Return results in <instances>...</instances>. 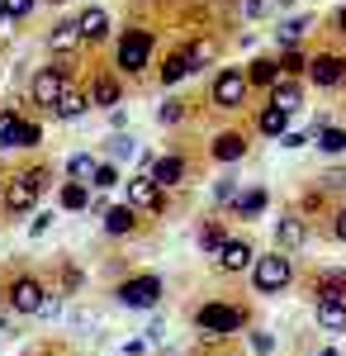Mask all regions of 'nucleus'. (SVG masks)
I'll return each mask as SVG.
<instances>
[{"label": "nucleus", "instance_id": "nucleus-1", "mask_svg": "<svg viewBox=\"0 0 346 356\" xmlns=\"http://www.w3.org/2000/svg\"><path fill=\"white\" fill-rule=\"evenodd\" d=\"M152 48H157V29L129 24L119 33V43H114V67H119V76H142V72L152 67Z\"/></svg>", "mask_w": 346, "mask_h": 356}, {"label": "nucleus", "instance_id": "nucleus-2", "mask_svg": "<svg viewBox=\"0 0 346 356\" xmlns=\"http://www.w3.org/2000/svg\"><path fill=\"white\" fill-rule=\"evenodd\" d=\"M43 191H48V166H24L19 176H5L0 204H5V214H28Z\"/></svg>", "mask_w": 346, "mask_h": 356}, {"label": "nucleus", "instance_id": "nucleus-3", "mask_svg": "<svg viewBox=\"0 0 346 356\" xmlns=\"http://www.w3.org/2000/svg\"><path fill=\"white\" fill-rule=\"evenodd\" d=\"M247 323V309L242 304H223V300H209L195 309V328L204 332V342H218V337H228V332H238Z\"/></svg>", "mask_w": 346, "mask_h": 356}, {"label": "nucleus", "instance_id": "nucleus-4", "mask_svg": "<svg viewBox=\"0 0 346 356\" xmlns=\"http://www.w3.org/2000/svg\"><path fill=\"white\" fill-rule=\"evenodd\" d=\"M67 86H72V62L53 57L48 67H38V72L28 76V100H33V105H43V110H53Z\"/></svg>", "mask_w": 346, "mask_h": 356}, {"label": "nucleus", "instance_id": "nucleus-5", "mask_svg": "<svg viewBox=\"0 0 346 356\" xmlns=\"http://www.w3.org/2000/svg\"><path fill=\"white\" fill-rule=\"evenodd\" d=\"M247 95H252V86H247V72L242 67H218L209 81V105L223 114H233L247 105Z\"/></svg>", "mask_w": 346, "mask_h": 356}, {"label": "nucleus", "instance_id": "nucleus-6", "mask_svg": "<svg viewBox=\"0 0 346 356\" xmlns=\"http://www.w3.org/2000/svg\"><path fill=\"white\" fill-rule=\"evenodd\" d=\"M5 300H10L15 314H24V318H38V314H53V309H57V300L43 290V280H38V275H19V280L10 285V295H5Z\"/></svg>", "mask_w": 346, "mask_h": 356}, {"label": "nucleus", "instance_id": "nucleus-7", "mask_svg": "<svg viewBox=\"0 0 346 356\" xmlns=\"http://www.w3.org/2000/svg\"><path fill=\"white\" fill-rule=\"evenodd\" d=\"M294 280V266L285 252H266V257H256L252 261V285L261 290V295H280V290H290Z\"/></svg>", "mask_w": 346, "mask_h": 356}, {"label": "nucleus", "instance_id": "nucleus-8", "mask_svg": "<svg viewBox=\"0 0 346 356\" xmlns=\"http://www.w3.org/2000/svg\"><path fill=\"white\" fill-rule=\"evenodd\" d=\"M308 81L318 86V90H337V86H346V53H337V48L313 53L308 57Z\"/></svg>", "mask_w": 346, "mask_h": 356}, {"label": "nucleus", "instance_id": "nucleus-9", "mask_svg": "<svg viewBox=\"0 0 346 356\" xmlns=\"http://www.w3.org/2000/svg\"><path fill=\"white\" fill-rule=\"evenodd\" d=\"M114 300L124 304V309H157L161 300V280L152 271L147 275H133V280H124L119 290H114Z\"/></svg>", "mask_w": 346, "mask_h": 356}, {"label": "nucleus", "instance_id": "nucleus-10", "mask_svg": "<svg viewBox=\"0 0 346 356\" xmlns=\"http://www.w3.org/2000/svg\"><path fill=\"white\" fill-rule=\"evenodd\" d=\"M142 176H152L161 191H171V186H181L190 176V162L181 157V152H161V157H152V162L142 166Z\"/></svg>", "mask_w": 346, "mask_h": 356}, {"label": "nucleus", "instance_id": "nucleus-11", "mask_svg": "<svg viewBox=\"0 0 346 356\" xmlns=\"http://www.w3.org/2000/svg\"><path fill=\"white\" fill-rule=\"evenodd\" d=\"M43 43H48V53L53 57H62V62H72V57L85 48L81 43V29H76V19H57L48 33H43Z\"/></svg>", "mask_w": 346, "mask_h": 356}, {"label": "nucleus", "instance_id": "nucleus-12", "mask_svg": "<svg viewBox=\"0 0 346 356\" xmlns=\"http://www.w3.org/2000/svg\"><path fill=\"white\" fill-rule=\"evenodd\" d=\"M85 95H90V105H100V110H114V105H124V76H119L114 67H100Z\"/></svg>", "mask_w": 346, "mask_h": 356}, {"label": "nucleus", "instance_id": "nucleus-13", "mask_svg": "<svg viewBox=\"0 0 346 356\" xmlns=\"http://www.w3.org/2000/svg\"><path fill=\"white\" fill-rule=\"evenodd\" d=\"M76 29H81V43H109V33H114V19H109L105 5H85L76 15Z\"/></svg>", "mask_w": 346, "mask_h": 356}, {"label": "nucleus", "instance_id": "nucleus-14", "mask_svg": "<svg viewBox=\"0 0 346 356\" xmlns=\"http://www.w3.org/2000/svg\"><path fill=\"white\" fill-rule=\"evenodd\" d=\"M209 157L213 162H223V166H233L247 157V134L242 129H223V134H213L209 138Z\"/></svg>", "mask_w": 346, "mask_h": 356}, {"label": "nucleus", "instance_id": "nucleus-15", "mask_svg": "<svg viewBox=\"0 0 346 356\" xmlns=\"http://www.w3.org/2000/svg\"><path fill=\"white\" fill-rule=\"evenodd\" d=\"M218 271H228V275H238V271H252V261H256V252H252V243L247 238H228V243L218 247Z\"/></svg>", "mask_w": 346, "mask_h": 356}, {"label": "nucleus", "instance_id": "nucleus-16", "mask_svg": "<svg viewBox=\"0 0 346 356\" xmlns=\"http://www.w3.org/2000/svg\"><path fill=\"white\" fill-rule=\"evenodd\" d=\"M124 186H129V204H133V209H152V214H157L161 204H166V191H161L152 176H133V181H124Z\"/></svg>", "mask_w": 346, "mask_h": 356}, {"label": "nucleus", "instance_id": "nucleus-17", "mask_svg": "<svg viewBox=\"0 0 346 356\" xmlns=\"http://www.w3.org/2000/svg\"><path fill=\"white\" fill-rule=\"evenodd\" d=\"M186 57H190V76H195V72H204L213 57H218V38H213L209 29H199V33L186 43Z\"/></svg>", "mask_w": 346, "mask_h": 356}, {"label": "nucleus", "instance_id": "nucleus-18", "mask_svg": "<svg viewBox=\"0 0 346 356\" xmlns=\"http://www.w3.org/2000/svg\"><path fill=\"white\" fill-rule=\"evenodd\" d=\"M275 252H294V247L308 243V223L299 219V214H280V223H275Z\"/></svg>", "mask_w": 346, "mask_h": 356}, {"label": "nucleus", "instance_id": "nucleus-19", "mask_svg": "<svg viewBox=\"0 0 346 356\" xmlns=\"http://www.w3.org/2000/svg\"><path fill=\"white\" fill-rule=\"evenodd\" d=\"M242 72H247V86H252V90H270V86L280 81V62H275V57H266V53L252 57Z\"/></svg>", "mask_w": 346, "mask_h": 356}, {"label": "nucleus", "instance_id": "nucleus-20", "mask_svg": "<svg viewBox=\"0 0 346 356\" xmlns=\"http://www.w3.org/2000/svg\"><path fill=\"white\" fill-rule=\"evenodd\" d=\"M266 100H270V105H280L285 114H294L299 105H304V81H290V76H280V81L266 90Z\"/></svg>", "mask_w": 346, "mask_h": 356}, {"label": "nucleus", "instance_id": "nucleus-21", "mask_svg": "<svg viewBox=\"0 0 346 356\" xmlns=\"http://www.w3.org/2000/svg\"><path fill=\"white\" fill-rule=\"evenodd\" d=\"M256 134H266V138H285L290 134V114L280 110V105H261V110H256Z\"/></svg>", "mask_w": 346, "mask_h": 356}, {"label": "nucleus", "instance_id": "nucleus-22", "mask_svg": "<svg viewBox=\"0 0 346 356\" xmlns=\"http://www.w3.org/2000/svg\"><path fill=\"white\" fill-rule=\"evenodd\" d=\"M100 219H105V233L124 238V233H133V228H138V209H133V204H109Z\"/></svg>", "mask_w": 346, "mask_h": 356}, {"label": "nucleus", "instance_id": "nucleus-23", "mask_svg": "<svg viewBox=\"0 0 346 356\" xmlns=\"http://www.w3.org/2000/svg\"><path fill=\"white\" fill-rule=\"evenodd\" d=\"M85 110H90V95H85L81 86H67V90H62V100L53 105V114H57V119H81Z\"/></svg>", "mask_w": 346, "mask_h": 356}, {"label": "nucleus", "instance_id": "nucleus-24", "mask_svg": "<svg viewBox=\"0 0 346 356\" xmlns=\"http://www.w3.org/2000/svg\"><path fill=\"white\" fill-rule=\"evenodd\" d=\"M308 29H313V15H294V19H285L275 29V38H280V48H299L308 38Z\"/></svg>", "mask_w": 346, "mask_h": 356}, {"label": "nucleus", "instance_id": "nucleus-25", "mask_svg": "<svg viewBox=\"0 0 346 356\" xmlns=\"http://www.w3.org/2000/svg\"><path fill=\"white\" fill-rule=\"evenodd\" d=\"M161 86H181L190 76V57H186V48H176V53H166L161 57Z\"/></svg>", "mask_w": 346, "mask_h": 356}, {"label": "nucleus", "instance_id": "nucleus-26", "mask_svg": "<svg viewBox=\"0 0 346 356\" xmlns=\"http://www.w3.org/2000/svg\"><path fill=\"white\" fill-rule=\"evenodd\" d=\"M266 204H270V191H266V186H247V191L238 195V204H233V209H238V219H256Z\"/></svg>", "mask_w": 346, "mask_h": 356}, {"label": "nucleus", "instance_id": "nucleus-27", "mask_svg": "<svg viewBox=\"0 0 346 356\" xmlns=\"http://www.w3.org/2000/svg\"><path fill=\"white\" fill-rule=\"evenodd\" d=\"M318 328L346 332V300H318Z\"/></svg>", "mask_w": 346, "mask_h": 356}, {"label": "nucleus", "instance_id": "nucleus-28", "mask_svg": "<svg viewBox=\"0 0 346 356\" xmlns=\"http://www.w3.org/2000/svg\"><path fill=\"white\" fill-rule=\"evenodd\" d=\"M313 143H318V152H327V157H342L346 152V129L342 124H322V129H313Z\"/></svg>", "mask_w": 346, "mask_h": 356}, {"label": "nucleus", "instance_id": "nucleus-29", "mask_svg": "<svg viewBox=\"0 0 346 356\" xmlns=\"http://www.w3.org/2000/svg\"><path fill=\"white\" fill-rule=\"evenodd\" d=\"M280 76H290V81H304L308 76V53L304 48H280Z\"/></svg>", "mask_w": 346, "mask_h": 356}, {"label": "nucleus", "instance_id": "nucleus-30", "mask_svg": "<svg viewBox=\"0 0 346 356\" xmlns=\"http://www.w3.org/2000/svg\"><path fill=\"white\" fill-rule=\"evenodd\" d=\"M95 157H90V152H72V157H67V176H72V181H81V186H90V176H95Z\"/></svg>", "mask_w": 346, "mask_h": 356}, {"label": "nucleus", "instance_id": "nucleus-31", "mask_svg": "<svg viewBox=\"0 0 346 356\" xmlns=\"http://www.w3.org/2000/svg\"><path fill=\"white\" fill-rule=\"evenodd\" d=\"M19 124H24L19 105H5V110H0V147H15V134H19Z\"/></svg>", "mask_w": 346, "mask_h": 356}, {"label": "nucleus", "instance_id": "nucleus-32", "mask_svg": "<svg viewBox=\"0 0 346 356\" xmlns=\"http://www.w3.org/2000/svg\"><path fill=\"white\" fill-rule=\"evenodd\" d=\"M223 243H228V228H223L218 219H209L204 228H199V247H204L209 257H218V247H223Z\"/></svg>", "mask_w": 346, "mask_h": 356}, {"label": "nucleus", "instance_id": "nucleus-33", "mask_svg": "<svg viewBox=\"0 0 346 356\" xmlns=\"http://www.w3.org/2000/svg\"><path fill=\"white\" fill-rule=\"evenodd\" d=\"M346 295V271H322L318 275V300H342Z\"/></svg>", "mask_w": 346, "mask_h": 356}, {"label": "nucleus", "instance_id": "nucleus-34", "mask_svg": "<svg viewBox=\"0 0 346 356\" xmlns=\"http://www.w3.org/2000/svg\"><path fill=\"white\" fill-rule=\"evenodd\" d=\"M186 119H190V105H186V100H176V95H171V100L161 105V124H166V129H176V124H186Z\"/></svg>", "mask_w": 346, "mask_h": 356}, {"label": "nucleus", "instance_id": "nucleus-35", "mask_svg": "<svg viewBox=\"0 0 346 356\" xmlns=\"http://www.w3.org/2000/svg\"><path fill=\"white\" fill-rule=\"evenodd\" d=\"M119 181H124V176H119V166H114V162H100V166H95V176H90L95 191H114Z\"/></svg>", "mask_w": 346, "mask_h": 356}, {"label": "nucleus", "instance_id": "nucleus-36", "mask_svg": "<svg viewBox=\"0 0 346 356\" xmlns=\"http://www.w3.org/2000/svg\"><path fill=\"white\" fill-rule=\"evenodd\" d=\"M85 204H90V191H85L81 181L62 186V209H85Z\"/></svg>", "mask_w": 346, "mask_h": 356}, {"label": "nucleus", "instance_id": "nucleus-37", "mask_svg": "<svg viewBox=\"0 0 346 356\" xmlns=\"http://www.w3.org/2000/svg\"><path fill=\"white\" fill-rule=\"evenodd\" d=\"M105 147H109V157H114V166L124 162V157H133V152H138V147H133V138H129V134H109V143H105Z\"/></svg>", "mask_w": 346, "mask_h": 356}, {"label": "nucleus", "instance_id": "nucleus-38", "mask_svg": "<svg viewBox=\"0 0 346 356\" xmlns=\"http://www.w3.org/2000/svg\"><path fill=\"white\" fill-rule=\"evenodd\" d=\"M0 10H5V19L15 24V19H28V15L38 10V0H0Z\"/></svg>", "mask_w": 346, "mask_h": 356}, {"label": "nucleus", "instance_id": "nucleus-39", "mask_svg": "<svg viewBox=\"0 0 346 356\" xmlns=\"http://www.w3.org/2000/svg\"><path fill=\"white\" fill-rule=\"evenodd\" d=\"M38 143H43V129H38L33 119H24L19 134H15V147H38Z\"/></svg>", "mask_w": 346, "mask_h": 356}, {"label": "nucleus", "instance_id": "nucleus-40", "mask_svg": "<svg viewBox=\"0 0 346 356\" xmlns=\"http://www.w3.org/2000/svg\"><path fill=\"white\" fill-rule=\"evenodd\" d=\"M238 195H242V186H238V181H233V176L213 186V200H218V204H238Z\"/></svg>", "mask_w": 346, "mask_h": 356}, {"label": "nucleus", "instance_id": "nucleus-41", "mask_svg": "<svg viewBox=\"0 0 346 356\" xmlns=\"http://www.w3.org/2000/svg\"><path fill=\"white\" fill-rule=\"evenodd\" d=\"M252 352L270 356V352H275V337H270V332H252Z\"/></svg>", "mask_w": 346, "mask_h": 356}, {"label": "nucleus", "instance_id": "nucleus-42", "mask_svg": "<svg viewBox=\"0 0 346 356\" xmlns=\"http://www.w3.org/2000/svg\"><path fill=\"white\" fill-rule=\"evenodd\" d=\"M280 143H285V147H304V143H313V129H304V134H299V129H290Z\"/></svg>", "mask_w": 346, "mask_h": 356}, {"label": "nucleus", "instance_id": "nucleus-43", "mask_svg": "<svg viewBox=\"0 0 346 356\" xmlns=\"http://www.w3.org/2000/svg\"><path fill=\"white\" fill-rule=\"evenodd\" d=\"M266 0H247V5H242V15H247V19H266Z\"/></svg>", "mask_w": 346, "mask_h": 356}, {"label": "nucleus", "instance_id": "nucleus-44", "mask_svg": "<svg viewBox=\"0 0 346 356\" xmlns=\"http://www.w3.org/2000/svg\"><path fill=\"white\" fill-rule=\"evenodd\" d=\"M332 238H337V243H346V209H337V214H332Z\"/></svg>", "mask_w": 346, "mask_h": 356}, {"label": "nucleus", "instance_id": "nucleus-45", "mask_svg": "<svg viewBox=\"0 0 346 356\" xmlns=\"http://www.w3.org/2000/svg\"><path fill=\"white\" fill-rule=\"evenodd\" d=\"M48 228H53V214H38V219L28 223V233H33V238H43V233H48Z\"/></svg>", "mask_w": 346, "mask_h": 356}, {"label": "nucleus", "instance_id": "nucleus-46", "mask_svg": "<svg viewBox=\"0 0 346 356\" xmlns=\"http://www.w3.org/2000/svg\"><path fill=\"white\" fill-rule=\"evenodd\" d=\"M332 29H337V33L346 38V5H337V15H332Z\"/></svg>", "mask_w": 346, "mask_h": 356}, {"label": "nucleus", "instance_id": "nucleus-47", "mask_svg": "<svg viewBox=\"0 0 346 356\" xmlns=\"http://www.w3.org/2000/svg\"><path fill=\"white\" fill-rule=\"evenodd\" d=\"M5 29H10V19H5V10H0V33H5Z\"/></svg>", "mask_w": 346, "mask_h": 356}, {"label": "nucleus", "instance_id": "nucleus-48", "mask_svg": "<svg viewBox=\"0 0 346 356\" xmlns=\"http://www.w3.org/2000/svg\"><path fill=\"white\" fill-rule=\"evenodd\" d=\"M0 191H5V171H0Z\"/></svg>", "mask_w": 346, "mask_h": 356}, {"label": "nucleus", "instance_id": "nucleus-49", "mask_svg": "<svg viewBox=\"0 0 346 356\" xmlns=\"http://www.w3.org/2000/svg\"><path fill=\"white\" fill-rule=\"evenodd\" d=\"M43 5H62V0H43Z\"/></svg>", "mask_w": 346, "mask_h": 356}, {"label": "nucleus", "instance_id": "nucleus-50", "mask_svg": "<svg viewBox=\"0 0 346 356\" xmlns=\"http://www.w3.org/2000/svg\"><path fill=\"white\" fill-rule=\"evenodd\" d=\"M228 5H233V0H228Z\"/></svg>", "mask_w": 346, "mask_h": 356}]
</instances>
